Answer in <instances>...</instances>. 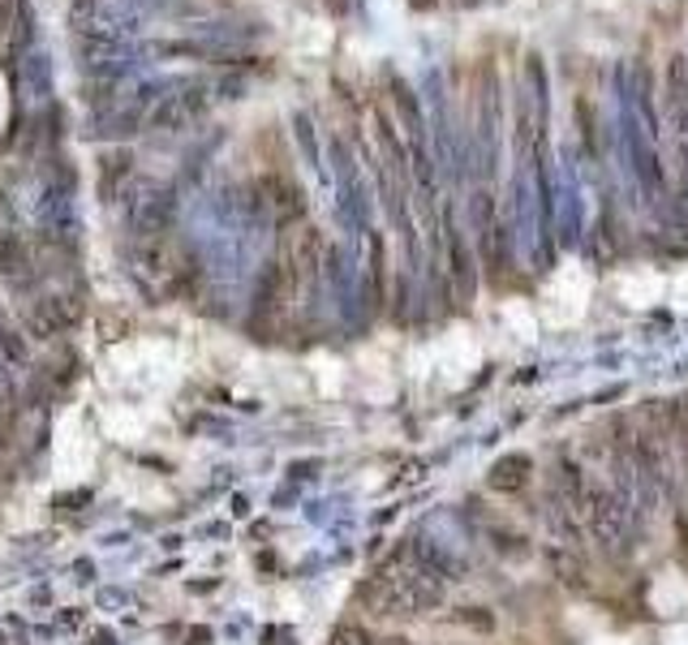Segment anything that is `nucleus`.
I'll list each match as a JSON object with an SVG mask.
<instances>
[{
    "instance_id": "nucleus-1",
    "label": "nucleus",
    "mask_w": 688,
    "mask_h": 645,
    "mask_svg": "<svg viewBox=\"0 0 688 645\" xmlns=\"http://www.w3.org/2000/svg\"><path fill=\"white\" fill-rule=\"evenodd\" d=\"M22 258H26V246L18 237H0V271H22Z\"/></svg>"
},
{
    "instance_id": "nucleus-2",
    "label": "nucleus",
    "mask_w": 688,
    "mask_h": 645,
    "mask_svg": "<svg viewBox=\"0 0 688 645\" xmlns=\"http://www.w3.org/2000/svg\"><path fill=\"white\" fill-rule=\"evenodd\" d=\"M13 4H18V0H0V31H4V22H9V13H13Z\"/></svg>"
}]
</instances>
